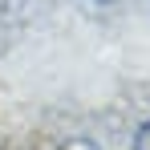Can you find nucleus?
<instances>
[{
	"mask_svg": "<svg viewBox=\"0 0 150 150\" xmlns=\"http://www.w3.org/2000/svg\"><path fill=\"white\" fill-rule=\"evenodd\" d=\"M134 150H150V118L138 126V134H134Z\"/></svg>",
	"mask_w": 150,
	"mask_h": 150,
	"instance_id": "f257e3e1",
	"label": "nucleus"
},
{
	"mask_svg": "<svg viewBox=\"0 0 150 150\" xmlns=\"http://www.w3.org/2000/svg\"><path fill=\"white\" fill-rule=\"evenodd\" d=\"M57 150H101L98 142H89V138H69V142H61Z\"/></svg>",
	"mask_w": 150,
	"mask_h": 150,
	"instance_id": "f03ea898",
	"label": "nucleus"
},
{
	"mask_svg": "<svg viewBox=\"0 0 150 150\" xmlns=\"http://www.w3.org/2000/svg\"><path fill=\"white\" fill-rule=\"evenodd\" d=\"M98 4H114V0H98Z\"/></svg>",
	"mask_w": 150,
	"mask_h": 150,
	"instance_id": "7ed1b4c3",
	"label": "nucleus"
}]
</instances>
